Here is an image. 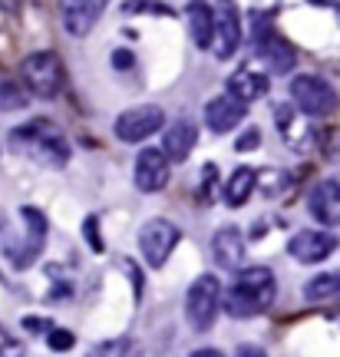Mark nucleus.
Returning <instances> with one entry per match:
<instances>
[{
  "mask_svg": "<svg viewBox=\"0 0 340 357\" xmlns=\"http://www.w3.org/2000/svg\"><path fill=\"white\" fill-rule=\"evenodd\" d=\"M10 149L47 169H63L70 162V142L50 119H30L17 126L10 132Z\"/></svg>",
  "mask_w": 340,
  "mask_h": 357,
  "instance_id": "nucleus-1",
  "label": "nucleus"
},
{
  "mask_svg": "<svg viewBox=\"0 0 340 357\" xmlns=\"http://www.w3.org/2000/svg\"><path fill=\"white\" fill-rule=\"evenodd\" d=\"M275 298H277L275 271L265 265H254L238 271L231 291L225 294V307L231 318H254V314H265L268 307L275 305Z\"/></svg>",
  "mask_w": 340,
  "mask_h": 357,
  "instance_id": "nucleus-2",
  "label": "nucleus"
},
{
  "mask_svg": "<svg viewBox=\"0 0 340 357\" xmlns=\"http://www.w3.org/2000/svg\"><path fill=\"white\" fill-rule=\"evenodd\" d=\"M222 281L215 278V275H202V278H195L189 284V291H185V318L195 331H208L218 318V311H222Z\"/></svg>",
  "mask_w": 340,
  "mask_h": 357,
  "instance_id": "nucleus-3",
  "label": "nucleus"
},
{
  "mask_svg": "<svg viewBox=\"0 0 340 357\" xmlns=\"http://www.w3.org/2000/svg\"><path fill=\"white\" fill-rule=\"evenodd\" d=\"M20 73H24V83L33 96L53 100V96L63 89V60L53 50L30 53L24 63H20Z\"/></svg>",
  "mask_w": 340,
  "mask_h": 357,
  "instance_id": "nucleus-4",
  "label": "nucleus"
},
{
  "mask_svg": "<svg viewBox=\"0 0 340 357\" xmlns=\"http://www.w3.org/2000/svg\"><path fill=\"white\" fill-rule=\"evenodd\" d=\"M291 100L304 116L320 119V116H330L337 109V89L314 73H301V77L291 79Z\"/></svg>",
  "mask_w": 340,
  "mask_h": 357,
  "instance_id": "nucleus-5",
  "label": "nucleus"
},
{
  "mask_svg": "<svg viewBox=\"0 0 340 357\" xmlns=\"http://www.w3.org/2000/svg\"><path fill=\"white\" fill-rule=\"evenodd\" d=\"M178 238H182V231H178L176 222H169V218H149L139 229V252L146 258V265L162 268L169 261V255L176 252Z\"/></svg>",
  "mask_w": 340,
  "mask_h": 357,
  "instance_id": "nucleus-6",
  "label": "nucleus"
},
{
  "mask_svg": "<svg viewBox=\"0 0 340 357\" xmlns=\"http://www.w3.org/2000/svg\"><path fill=\"white\" fill-rule=\"evenodd\" d=\"M165 126V113L162 106L155 102H142V106H132L126 113L116 116V136L123 142H146L149 136H155L159 129Z\"/></svg>",
  "mask_w": 340,
  "mask_h": 357,
  "instance_id": "nucleus-7",
  "label": "nucleus"
},
{
  "mask_svg": "<svg viewBox=\"0 0 340 357\" xmlns=\"http://www.w3.org/2000/svg\"><path fill=\"white\" fill-rule=\"evenodd\" d=\"M241 47V13L231 0H218L215 3V40L212 50L218 60H231Z\"/></svg>",
  "mask_w": 340,
  "mask_h": 357,
  "instance_id": "nucleus-8",
  "label": "nucleus"
},
{
  "mask_svg": "<svg viewBox=\"0 0 340 357\" xmlns=\"http://www.w3.org/2000/svg\"><path fill=\"white\" fill-rule=\"evenodd\" d=\"M334 248H337V235L327 229H301L291 235L288 242V255L298 258L301 265H317V261H324V258L334 255Z\"/></svg>",
  "mask_w": 340,
  "mask_h": 357,
  "instance_id": "nucleus-9",
  "label": "nucleus"
},
{
  "mask_svg": "<svg viewBox=\"0 0 340 357\" xmlns=\"http://www.w3.org/2000/svg\"><path fill=\"white\" fill-rule=\"evenodd\" d=\"M109 7V0H60V20L70 37H86Z\"/></svg>",
  "mask_w": 340,
  "mask_h": 357,
  "instance_id": "nucleus-10",
  "label": "nucleus"
},
{
  "mask_svg": "<svg viewBox=\"0 0 340 357\" xmlns=\"http://www.w3.org/2000/svg\"><path fill=\"white\" fill-rule=\"evenodd\" d=\"M132 176H136V185L142 192H162L169 185V176H172V162H169V155L162 149L149 146V149H142L136 155V172Z\"/></svg>",
  "mask_w": 340,
  "mask_h": 357,
  "instance_id": "nucleus-11",
  "label": "nucleus"
},
{
  "mask_svg": "<svg viewBox=\"0 0 340 357\" xmlns=\"http://www.w3.org/2000/svg\"><path fill=\"white\" fill-rule=\"evenodd\" d=\"M245 116H248V102L235 100L231 93H218V96L205 102V126L218 132V136H225L235 126H241Z\"/></svg>",
  "mask_w": 340,
  "mask_h": 357,
  "instance_id": "nucleus-12",
  "label": "nucleus"
},
{
  "mask_svg": "<svg viewBox=\"0 0 340 357\" xmlns=\"http://www.w3.org/2000/svg\"><path fill=\"white\" fill-rule=\"evenodd\" d=\"M254 47H258V56L265 60L275 73H288V70H294V60H298V53H294V47H291L288 40L281 37V33H275L271 26L258 24V33H254Z\"/></svg>",
  "mask_w": 340,
  "mask_h": 357,
  "instance_id": "nucleus-13",
  "label": "nucleus"
},
{
  "mask_svg": "<svg viewBox=\"0 0 340 357\" xmlns=\"http://www.w3.org/2000/svg\"><path fill=\"white\" fill-rule=\"evenodd\" d=\"M307 212L324 225V229H337L340 225V182L337 178H320L311 195H307Z\"/></svg>",
  "mask_w": 340,
  "mask_h": 357,
  "instance_id": "nucleus-14",
  "label": "nucleus"
},
{
  "mask_svg": "<svg viewBox=\"0 0 340 357\" xmlns=\"http://www.w3.org/2000/svg\"><path fill=\"white\" fill-rule=\"evenodd\" d=\"M245 252H248V248H245V235H241V229L225 225V229L215 231L212 255L222 268H228V271H241V265H245Z\"/></svg>",
  "mask_w": 340,
  "mask_h": 357,
  "instance_id": "nucleus-15",
  "label": "nucleus"
},
{
  "mask_svg": "<svg viewBox=\"0 0 340 357\" xmlns=\"http://www.w3.org/2000/svg\"><path fill=\"white\" fill-rule=\"evenodd\" d=\"M195 142H199V126L192 119H176L162 132V153L169 155V162H185Z\"/></svg>",
  "mask_w": 340,
  "mask_h": 357,
  "instance_id": "nucleus-16",
  "label": "nucleus"
},
{
  "mask_svg": "<svg viewBox=\"0 0 340 357\" xmlns=\"http://www.w3.org/2000/svg\"><path fill=\"white\" fill-rule=\"evenodd\" d=\"M268 86H271L268 73H258V70H252V66H241V70H235V73L228 77L225 93H231V96L241 100V102H254V100L265 96Z\"/></svg>",
  "mask_w": 340,
  "mask_h": 357,
  "instance_id": "nucleus-17",
  "label": "nucleus"
},
{
  "mask_svg": "<svg viewBox=\"0 0 340 357\" xmlns=\"http://www.w3.org/2000/svg\"><path fill=\"white\" fill-rule=\"evenodd\" d=\"M185 17H189V30L192 40L199 50H212V40H215V7H208L205 0H192L185 7Z\"/></svg>",
  "mask_w": 340,
  "mask_h": 357,
  "instance_id": "nucleus-18",
  "label": "nucleus"
},
{
  "mask_svg": "<svg viewBox=\"0 0 340 357\" xmlns=\"http://www.w3.org/2000/svg\"><path fill=\"white\" fill-rule=\"evenodd\" d=\"M254 185H258V172H254L252 166H238L231 172V178L225 182V202L231 205V208H241V205L252 199Z\"/></svg>",
  "mask_w": 340,
  "mask_h": 357,
  "instance_id": "nucleus-19",
  "label": "nucleus"
},
{
  "mask_svg": "<svg viewBox=\"0 0 340 357\" xmlns=\"http://www.w3.org/2000/svg\"><path fill=\"white\" fill-rule=\"evenodd\" d=\"M304 298L311 305H327V301H340V271H324L304 284Z\"/></svg>",
  "mask_w": 340,
  "mask_h": 357,
  "instance_id": "nucleus-20",
  "label": "nucleus"
},
{
  "mask_svg": "<svg viewBox=\"0 0 340 357\" xmlns=\"http://www.w3.org/2000/svg\"><path fill=\"white\" fill-rule=\"evenodd\" d=\"M26 106V93L10 77H3L0 73V113H17V109H24Z\"/></svg>",
  "mask_w": 340,
  "mask_h": 357,
  "instance_id": "nucleus-21",
  "label": "nucleus"
},
{
  "mask_svg": "<svg viewBox=\"0 0 340 357\" xmlns=\"http://www.w3.org/2000/svg\"><path fill=\"white\" fill-rule=\"evenodd\" d=\"M47 344H50V351L66 354V351L76 347V337H73V331H66V328H50V331H47Z\"/></svg>",
  "mask_w": 340,
  "mask_h": 357,
  "instance_id": "nucleus-22",
  "label": "nucleus"
},
{
  "mask_svg": "<svg viewBox=\"0 0 340 357\" xmlns=\"http://www.w3.org/2000/svg\"><path fill=\"white\" fill-rule=\"evenodd\" d=\"M129 354V341L126 337H113V341H102L89 351V357H126Z\"/></svg>",
  "mask_w": 340,
  "mask_h": 357,
  "instance_id": "nucleus-23",
  "label": "nucleus"
},
{
  "mask_svg": "<svg viewBox=\"0 0 340 357\" xmlns=\"http://www.w3.org/2000/svg\"><path fill=\"white\" fill-rule=\"evenodd\" d=\"M26 354V347L20 337H13L3 324H0V357H24Z\"/></svg>",
  "mask_w": 340,
  "mask_h": 357,
  "instance_id": "nucleus-24",
  "label": "nucleus"
},
{
  "mask_svg": "<svg viewBox=\"0 0 340 357\" xmlns=\"http://www.w3.org/2000/svg\"><path fill=\"white\" fill-rule=\"evenodd\" d=\"M235 357H268V351L265 347H258V344H238Z\"/></svg>",
  "mask_w": 340,
  "mask_h": 357,
  "instance_id": "nucleus-25",
  "label": "nucleus"
},
{
  "mask_svg": "<svg viewBox=\"0 0 340 357\" xmlns=\"http://www.w3.org/2000/svg\"><path fill=\"white\" fill-rule=\"evenodd\" d=\"M86 235H89V245H93V248H102L100 235H96V218H93V215L86 218Z\"/></svg>",
  "mask_w": 340,
  "mask_h": 357,
  "instance_id": "nucleus-26",
  "label": "nucleus"
},
{
  "mask_svg": "<svg viewBox=\"0 0 340 357\" xmlns=\"http://www.w3.org/2000/svg\"><path fill=\"white\" fill-rule=\"evenodd\" d=\"M252 146H258V132H248V136H245V139H238V153H245V149H252Z\"/></svg>",
  "mask_w": 340,
  "mask_h": 357,
  "instance_id": "nucleus-27",
  "label": "nucleus"
},
{
  "mask_svg": "<svg viewBox=\"0 0 340 357\" xmlns=\"http://www.w3.org/2000/svg\"><path fill=\"white\" fill-rule=\"evenodd\" d=\"M189 357H225V354H218V351H212V347H202V351H192Z\"/></svg>",
  "mask_w": 340,
  "mask_h": 357,
  "instance_id": "nucleus-28",
  "label": "nucleus"
},
{
  "mask_svg": "<svg viewBox=\"0 0 340 357\" xmlns=\"http://www.w3.org/2000/svg\"><path fill=\"white\" fill-rule=\"evenodd\" d=\"M311 3H320V7H340V0H311Z\"/></svg>",
  "mask_w": 340,
  "mask_h": 357,
  "instance_id": "nucleus-29",
  "label": "nucleus"
},
{
  "mask_svg": "<svg viewBox=\"0 0 340 357\" xmlns=\"http://www.w3.org/2000/svg\"><path fill=\"white\" fill-rule=\"evenodd\" d=\"M337 10H340V7H337Z\"/></svg>",
  "mask_w": 340,
  "mask_h": 357,
  "instance_id": "nucleus-30",
  "label": "nucleus"
}]
</instances>
